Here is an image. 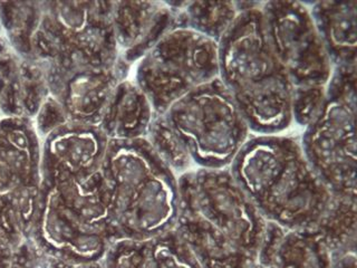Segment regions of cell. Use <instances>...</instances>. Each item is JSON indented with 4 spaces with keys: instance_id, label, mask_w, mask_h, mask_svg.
Instances as JSON below:
<instances>
[{
    "instance_id": "1",
    "label": "cell",
    "mask_w": 357,
    "mask_h": 268,
    "mask_svg": "<svg viewBox=\"0 0 357 268\" xmlns=\"http://www.w3.org/2000/svg\"><path fill=\"white\" fill-rule=\"evenodd\" d=\"M174 232L202 268H252L266 221L228 169H192L178 177Z\"/></svg>"
},
{
    "instance_id": "2",
    "label": "cell",
    "mask_w": 357,
    "mask_h": 268,
    "mask_svg": "<svg viewBox=\"0 0 357 268\" xmlns=\"http://www.w3.org/2000/svg\"><path fill=\"white\" fill-rule=\"evenodd\" d=\"M229 171L262 217L287 230L315 228L332 200L296 137H250Z\"/></svg>"
},
{
    "instance_id": "3",
    "label": "cell",
    "mask_w": 357,
    "mask_h": 268,
    "mask_svg": "<svg viewBox=\"0 0 357 268\" xmlns=\"http://www.w3.org/2000/svg\"><path fill=\"white\" fill-rule=\"evenodd\" d=\"M261 3H245L220 42L219 78L250 132L280 134L293 123V84L271 50Z\"/></svg>"
},
{
    "instance_id": "4",
    "label": "cell",
    "mask_w": 357,
    "mask_h": 268,
    "mask_svg": "<svg viewBox=\"0 0 357 268\" xmlns=\"http://www.w3.org/2000/svg\"><path fill=\"white\" fill-rule=\"evenodd\" d=\"M100 174L120 239H151L174 229L178 176L145 137L109 140Z\"/></svg>"
},
{
    "instance_id": "5",
    "label": "cell",
    "mask_w": 357,
    "mask_h": 268,
    "mask_svg": "<svg viewBox=\"0 0 357 268\" xmlns=\"http://www.w3.org/2000/svg\"><path fill=\"white\" fill-rule=\"evenodd\" d=\"M31 240L45 255L70 265L102 262L120 237L100 171L82 180H42Z\"/></svg>"
},
{
    "instance_id": "6",
    "label": "cell",
    "mask_w": 357,
    "mask_h": 268,
    "mask_svg": "<svg viewBox=\"0 0 357 268\" xmlns=\"http://www.w3.org/2000/svg\"><path fill=\"white\" fill-rule=\"evenodd\" d=\"M356 65L333 68L319 114L305 128L301 145L331 195L357 199Z\"/></svg>"
},
{
    "instance_id": "7",
    "label": "cell",
    "mask_w": 357,
    "mask_h": 268,
    "mask_svg": "<svg viewBox=\"0 0 357 268\" xmlns=\"http://www.w3.org/2000/svg\"><path fill=\"white\" fill-rule=\"evenodd\" d=\"M162 115L201 169H228L250 137L245 117L219 77L192 89Z\"/></svg>"
},
{
    "instance_id": "8",
    "label": "cell",
    "mask_w": 357,
    "mask_h": 268,
    "mask_svg": "<svg viewBox=\"0 0 357 268\" xmlns=\"http://www.w3.org/2000/svg\"><path fill=\"white\" fill-rule=\"evenodd\" d=\"M113 1H43L31 48L35 61L114 67L120 59L112 22Z\"/></svg>"
},
{
    "instance_id": "9",
    "label": "cell",
    "mask_w": 357,
    "mask_h": 268,
    "mask_svg": "<svg viewBox=\"0 0 357 268\" xmlns=\"http://www.w3.org/2000/svg\"><path fill=\"white\" fill-rule=\"evenodd\" d=\"M219 77L218 43L190 29L174 28L139 61L134 82L154 114H165L192 89Z\"/></svg>"
},
{
    "instance_id": "10",
    "label": "cell",
    "mask_w": 357,
    "mask_h": 268,
    "mask_svg": "<svg viewBox=\"0 0 357 268\" xmlns=\"http://www.w3.org/2000/svg\"><path fill=\"white\" fill-rule=\"evenodd\" d=\"M261 11L271 50L293 87H326L334 67L308 5L275 0L262 3Z\"/></svg>"
},
{
    "instance_id": "11",
    "label": "cell",
    "mask_w": 357,
    "mask_h": 268,
    "mask_svg": "<svg viewBox=\"0 0 357 268\" xmlns=\"http://www.w3.org/2000/svg\"><path fill=\"white\" fill-rule=\"evenodd\" d=\"M42 141L27 117L0 119V215L33 228L42 181Z\"/></svg>"
},
{
    "instance_id": "12",
    "label": "cell",
    "mask_w": 357,
    "mask_h": 268,
    "mask_svg": "<svg viewBox=\"0 0 357 268\" xmlns=\"http://www.w3.org/2000/svg\"><path fill=\"white\" fill-rule=\"evenodd\" d=\"M50 95L59 104L68 122L98 126L115 87L131 68L119 59L114 67L42 63Z\"/></svg>"
},
{
    "instance_id": "13",
    "label": "cell",
    "mask_w": 357,
    "mask_h": 268,
    "mask_svg": "<svg viewBox=\"0 0 357 268\" xmlns=\"http://www.w3.org/2000/svg\"><path fill=\"white\" fill-rule=\"evenodd\" d=\"M109 142L98 126L64 123L42 139V180H82L94 176L103 165Z\"/></svg>"
},
{
    "instance_id": "14",
    "label": "cell",
    "mask_w": 357,
    "mask_h": 268,
    "mask_svg": "<svg viewBox=\"0 0 357 268\" xmlns=\"http://www.w3.org/2000/svg\"><path fill=\"white\" fill-rule=\"evenodd\" d=\"M183 6L163 1H113L112 22L120 59L132 66L169 31L182 27Z\"/></svg>"
},
{
    "instance_id": "15",
    "label": "cell",
    "mask_w": 357,
    "mask_h": 268,
    "mask_svg": "<svg viewBox=\"0 0 357 268\" xmlns=\"http://www.w3.org/2000/svg\"><path fill=\"white\" fill-rule=\"evenodd\" d=\"M50 96L44 67L15 53L0 35V113L33 120Z\"/></svg>"
},
{
    "instance_id": "16",
    "label": "cell",
    "mask_w": 357,
    "mask_h": 268,
    "mask_svg": "<svg viewBox=\"0 0 357 268\" xmlns=\"http://www.w3.org/2000/svg\"><path fill=\"white\" fill-rule=\"evenodd\" d=\"M102 264L104 268H202L174 229L151 239L117 240Z\"/></svg>"
},
{
    "instance_id": "17",
    "label": "cell",
    "mask_w": 357,
    "mask_h": 268,
    "mask_svg": "<svg viewBox=\"0 0 357 268\" xmlns=\"http://www.w3.org/2000/svg\"><path fill=\"white\" fill-rule=\"evenodd\" d=\"M308 8L333 67L356 65L357 1H318Z\"/></svg>"
},
{
    "instance_id": "18",
    "label": "cell",
    "mask_w": 357,
    "mask_h": 268,
    "mask_svg": "<svg viewBox=\"0 0 357 268\" xmlns=\"http://www.w3.org/2000/svg\"><path fill=\"white\" fill-rule=\"evenodd\" d=\"M154 115L142 89L126 78L115 87L98 126L109 140L144 139Z\"/></svg>"
},
{
    "instance_id": "19",
    "label": "cell",
    "mask_w": 357,
    "mask_h": 268,
    "mask_svg": "<svg viewBox=\"0 0 357 268\" xmlns=\"http://www.w3.org/2000/svg\"><path fill=\"white\" fill-rule=\"evenodd\" d=\"M332 254L315 229L287 230L268 268H331Z\"/></svg>"
},
{
    "instance_id": "20",
    "label": "cell",
    "mask_w": 357,
    "mask_h": 268,
    "mask_svg": "<svg viewBox=\"0 0 357 268\" xmlns=\"http://www.w3.org/2000/svg\"><path fill=\"white\" fill-rule=\"evenodd\" d=\"M357 199L332 195L328 208L315 226L332 255L356 251Z\"/></svg>"
},
{
    "instance_id": "21",
    "label": "cell",
    "mask_w": 357,
    "mask_h": 268,
    "mask_svg": "<svg viewBox=\"0 0 357 268\" xmlns=\"http://www.w3.org/2000/svg\"><path fill=\"white\" fill-rule=\"evenodd\" d=\"M42 16V3H0V26L10 47L22 59H33L31 42Z\"/></svg>"
},
{
    "instance_id": "22",
    "label": "cell",
    "mask_w": 357,
    "mask_h": 268,
    "mask_svg": "<svg viewBox=\"0 0 357 268\" xmlns=\"http://www.w3.org/2000/svg\"><path fill=\"white\" fill-rule=\"evenodd\" d=\"M238 14L234 1H188L181 10L182 27L190 28L219 43Z\"/></svg>"
},
{
    "instance_id": "23",
    "label": "cell",
    "mask_w": 357,
    "mask_h": 268,
    "mask_svg": "<svg viewBox=\"0 0 357 268\" xmlns=\"http://www.w3.org/2000/svg\"><path fill=\"white\" fill-rule=\"evenodd\" d=\"M145 139L176 176L192 170L193 163L189 154L163 115H154Z\"/></svg>"
},
{
    "instance_id": "24",
    "label": "cell",
    "mask_w": 357,
    "mask_h": 268,
    "mask_svg": "<svg viewBox=\"0 0 357 268\" xmlns=\"http://www.w3.org/2000/svg\"><path fill=\"white\" fill-rule=\"evenodd\" d=\"M326 98V87H294L291 98L293 122L306 128L319 114Z\"/></svg>"
},
{
    "instance_id": "25",
    "label": "cell",
    "mask_w": 357,
    "mask_h": 268,
    "mask_svg": "<svg viewBox=\"0 0 357 268\" xmlns=\"http://www.w3.org/2000/svg\"><path fill=\"white\" fill-rule=\"evenodd\" d=\"M66 122H68V121L65 117L64 112L61 110L59 104L50 95L43 103L36 117L33 119L37 133H38L40 139L46 137L56 128L63 126Z\"/></svg>"
},
{
    "instance_id": "26",
    "label": "cell",
    "mask_w": 357,
    "mask_h": 268,
    "mask_svg": "<svg viewBox=\"0 0 357 268\" xmlns=\"http://www.w3.org/2000/svg\"><path fill=\"white\" fill-rule=\"evenodd\" d=\"M42 251L29 239L14 251L10 268H42Z\"/></svg>"
},
{
    "instance_id": "27",
    "label": "cell",
    "mask_w": 357,
    "mask_h": 268,
    "mask_svg": "<svg viewBox=\"0 0 357 268\" xmlns=\"http://www.w3.org/2000/svg\"><path fill=\"white\" fill-rule=\"evenodd\" d=\"M356 251H346L343 254L332 255L331 268H356Z\"/></svg>"
},
{
    "instance_id": "28",
    "label": "cell",
    "mask_w": 357,
    "mask_h": 268,
    "mask_svg": "<svg viewBox=\"0 0 357 268\" xmlns=\"http://www.w3.org/2000/svg\"><path fill=\"white\" fill-rule=\"evenodd\" d=\"M14 251L0 243V268H10L13 265Z\"/></svg>"
},
{
    "instance_id": "29",
    "label": "cell",
    "mask_w": 357,
    "mask_h": 268,
    "mask_svg": "<svg viewBox=\"0 0 357 268\" xmlns=\"http://www.w3.org/2000/svg\"><path fill=\"white\" fill-rule=\"evenodd\" d=\"M70 268H104L102 262H92V264H85V265H73Z\"/></svg>"
}]
</instances>
